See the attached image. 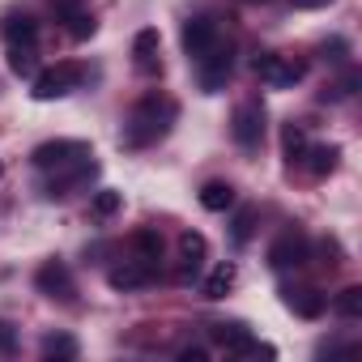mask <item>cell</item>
Returning a JSON list of instances; mask_svg holds the SVG:
<instances>
[{"label": "cell", "instance_id": "cell-13", "mask_svg": "<svg viewBox=\"0 0 362 362\" xmlns=\"http://www.w3.org/2000/svg\"><path fill=\"white\" fill-rule=\"evenodd\" d=\"M205 256H209L205 235H197V230H184V235H179V281L197 277L201 264H205Z\"/></svg>", "mask_w": 362, "mask_h": 362}, {"label": "cell", "instance_id": "cell-26", "mask_svg": "<svg viewBox=\"0 0 362 362\" xmlns=\"http://www.w3.org/2000/svg\"><path fill=\"white\" fill-rule=\"evenodd\" d=\"M132 247H136L145 260H158V256H162V239H158V230H136V235H132Z\"/></svg>", "mask_w": 362, "mask_h": 362}, {"label": "cell", "instance_id": "cell-20", "mask_svg": "<svg viewBox=\"0 0 362 362\" xmlns=\"http://www.w3.org/2000/svg\"><path fill=\"white\" fill-rule=\"evenodd\" d=\"M119 209H124V192H115V188H103V192L90 197V218L94 222H111Z\"/></svg>", "mask_w": 362, "mask_h": 362}, {"label": "cell", "instance_id": "cell-3", "mask_svg": "<svg viewBox=\"0 0 362 362\" xmlns=\"http://www.w3.org/2000/svg\"><path fill=\"white\" fill-rule=\"evenodd\" d=\"M252 69H256V77H260L269 90H290V86H298L303 73H307L303 60H294V56H277V52H260Z\"/></svg>", "mask_w": 362, "mask_h": 362}, {"label": "cell", "instance_id": "cell-29", "mask_svg": "<svg viewBox=\"0 0 362 362\" xmlns=\"http://www.w3.org/2000/svg\"><path fill=\"white\" fill-rule=\"evenodd\" d=\"M179 358H184V362H205L209 354H205L201 345H188V349H179Z\"/></svg>", "mask_w": 362, "mask_h": 362}, {"label": "cell", "instance_id": "cell-11", "mask_svg": "<svg viewBox=\"0 0 362 362\" xmlns=\"http://www.w3.org/2000/svg\"><path fill=\"white\" fill-rule=\"evenodd\" d=\"M184 52H188V60H201L214 43H218V22L214 18H188L184 22Z\"/></svg>", "mask_w": 362, "mask_h": 362}, {"label": "cell", "instance_id": "cell-6", "mask_svg": "<svg viewBox=\"0 0 362 362\" xmlns=\"http://www.w3.org/2000/svg\"><path fill=\"white\" fill-rule=\"evenodd\" d=\"M30 158H35L39 170H60V166H69L77 158H90V145L86 141H43Z\"/></svg>", "mask_w": 362, "mask_h": 362}, {"label": "cell", "instance_id": "cell-10", "mask_svg": "<svg viewBox=\"0 0 362 362\" xmlns=\"http://www.w3.org/2000/svg\"><path fill=\"white\" fill-rule=\"evenodd\" d=\"M35 286H39V294H47V298H73V294H77L73 273H69L64 260H43L39 273H35Z\"/></svg>", "mask_w": 362, "mask_h": 362}, {"label": "cell", "instance_id": "cell-8", "mask_svg": "<svg viewBox=\"0 0 362 362\" xmlns=\"http://www.w3.org/2000/svg\"><path fill=\"white\" fill-rule=\"evenodd\" d=\"M94 175H98V162H94V153H90V158H77V162H69V166H60V170L52 175L47 197H69V192H77L81 184H90Z\"/></svg>", "mask_w": 362, "mask_h": 362}, {"label": "cell", "instance_id": "cell-7", "mask_svg": "<svg viewBox=\"0 0 362 362\" xmlns=\"http://www.w3.org/2000/svg\"><path fill=\"white\" fill-rule=\"evenodd\" d=\"M311 260V243L303 230H286L273 247H269V264L273 269H303Z\"/></svg>", "mask_w": 362, "mask_h": 362}, {"label": "cell", "instance_id": "cell-19", "mask_svg": "<svg viewBox=\"0 0 362 362\" xmlns=\"http://www.w3.org/2000/svg\"><path fill=\"white\" fill-rule=\"evenodd\" d=\"M0 35H5V43H35L39 39V22L30 13H9L5 22H0Z\"/></svg>", "mask_w": 362, "mask_h": 362}, {"label": "cell", "instance_id": "cell-15", "mask_svg": "<svg viewBox=\"0 0 362 362\" xmlns=\"http://www.w3.org/2000/svg\"><path fill=\"white\" fill-rule=\"evenodd\" d=\"M235 281H239V269H235L230 260H222V264H214V269L205 273V281H201V294L218 303V298H226V294L235 290Z\"/></svg>", "mask_w": 362, "mask_h": 362}, {"label": "cell", "instance_id": "cell-23", "mask_svg": "<svg viewBox=\"0 0 362 362\" xmlns=\"http://www.w3.org/2000/svg\"><path fill=\"white\" fill-rule=\"evenodd\" d=\"M281 145H286V158H290V162H298V158L307 153V128L290 119V124L281 128Z\"/></svg>", "mask_w": 362, "mask_h": 362}, {"label": "cell", "instance_id": "cell-27", "mask_svg": "<svg viewBox=\"0 0 362 362\" xmlns=\"http://www.w3.org/2000/svg\"><path fill=\"white\" fill-rule=\"evenodd\" d=\"M252 226H256V209L247 205V209H239V214H235V226H230L235 243H247V239H252Z\"/></svg>", "mask_w": 362, "mask_h": 362}, {"label": "cell", "instance_id": "cell-5", "mask_svg": "<svg viewBox=\"0 0 362 362\" xmlns=\"http://www.w3.org/2000/svg\"><path fill=\"white\" fill-rule=\"evenodd\" d=\"M230 136H235V145H243V149H256V145H260V136H264V103H260V98H247V103L235 107V115H230Z\"/></svg>", "mask_w": 362, "mask_h": 362}, {"label": "cell", "instance_id": "cell-14", "mask_svg": "<svg viewBox=\"0 0 362 362\" xmlns=\"http://www.w3.org/2000/svg\"><path fill=\"white\" fill-rule=\"evenodd\" d=\"M214 341L226 349V354H235V358H243L247 349H252V341H256V332L247 328V324H214Z\"/></svg>", "mask_w": 362, "mask_h": 362}, {"label": "cell", "instance_id": "cell-28", "mask_svg": "<svg viewBox=\"0 0 362 362\" xmlns=\"http://www.w3.org/2000/svg\"><path fill=\"white\" fill-rule=\"evenodd\" d=\"M13 345H18V332H13V324H5V320H0V354H13Z\"/></svg>", "mask_w": 362, "mask_h": 362}, {"label": "cell", "instance_id": "cell-9", "mask_svg": "<svg viewBox=\"0 0 362 362\" xmlns=\"http://www.w3.org/2000/svg\"><path fill=\"white\" fill-rule=\"evenodd\" d=\"M153 273H158V260H145V256H136V260H124V264H115L111 273H107V281H111V290H141V286H149L153 281Z\"/></svg>", "mask_w": 362, "mask_h": 362}, {"label": "cell", "instance_id": "cell-25", "mask_svg": "<svg viewBox=\"0 0 362 362\" xmlns=\"http://www.w3.org/2000/svg\"><path fill=\"white\" fill-rule=\"evenodd\" d=\"M43 358H77V341L69 332H52L43 337Z\"/></svg>", "mask_w": 362, "mask_h": 362}, {"label": "cell", "instance_id": "cell-30", "mask_svg": "<svg viewBox=\"0 0 362 362\" xmlns=\"http://www.w3.org/2000/svg\"><path fill=\"white\" fill-rule=\"evenodd\" d=\"M324 5H332V0H294V9H324Z\"/></svg>", "mask_w": 362, "mask_h": 362}, {"label": "cell", "instance_id": "cell-16", "mask_svg": "<svg viewBox=\"0 0 362 362\" xmlns=\"http://www.w3.org/2000/svg\"><path fill=\"white\" fill-rule=\"evenodd\" d=\"M286 307H290L294 315H303V320H320L324 307H328V298H324L315 286H303V290H286Z\"/></svg>", "mask_w": 362, "mask_h": 362}, {"label": "cell", "instance_id": "cell-24", "mask_svg": "<svg viewBox=\"0 0 362 362\" xmlns=\"http://www.w3.org/2000/svg\"><path fill=\"white\" fill-rule=\"evenodd\" d=\"M332 307H337V315L358 320V315H362V286H345V290L332 298Z\"/></svg>", "mask_w": 362, "mask_h": 362}, {"label": "cell", "instance_id": "cell-22", "mask_svg": "<svg viewBox=\"0 0 362 362\" xmlns=\"http://www.w3.org/2000/svg\"><path fill=\"white\" fill-rule=\"evenodd\" d=\"M9 69L18 77H35L39 73V52L35 43H9Z\"/></svg>", "mask_w": 362, "mask_h": 362}, {"label": "cell", "instance_id": "cell-2", "mask_svg": "<svg viewBox=\"0 0 362 362\" xmlns=\"http://www.w3.org/2000/svg\"><path fill=\"white\" fill-rule=\"evenodd\" d=\"M81 81H86V69H81L77 60H60V64H52V69H43V73L30 77V94H35L39 103H52V98L73 94Z\"/></svg>", "mask_w": 362, "mask_h": 362}, {"label": "cell", "instance_id": "cell-31", "mask_svg": "<svg viewBox=\"0 0 362 362\" xmlns=\"http://www.w3.org/2000/svg\"><path fill=\"white\" fill-rule=\"evenodd\" d=\"M0 175H5V162H0Z\"/></svg>", "mask_w": 362, "mask_h": 362}, {"label": "cell", "instance_id": "cell-1", "mask_svg": "<svg viewBox=\"0 0 362 362\" xmlns=\"http://www.w3.org/2000/svg\"><path fill=\"white\" fill-rule=\"evenodd\" d=\"M175 115H179L175 98H166V94H145V98L128 111L124 132H119V145H124V149H145V145L162 141V136L170 132Z\"/></svg>", "mask_w": 362, "mask_h": 362}, {"label": "cell", "instance_id": "cell-17", "mask_svg": "<svg viewBox=\"0 0 362 362\" xmlns=\"http://www.w3.org/2000/svg\"><path fill=\"white\" fill-rule=\"evenodd\" d=\"M56 9H60V18H64V26H69V35H73V39H90V35L98 30L94 13H90V9H81L77 0H56Z\"/></svg>", "mask_w": 362, "mask_h": 362}, {"label": "cell", "instance_id": "cell-18", "mask_svg": "<svg viewBox=\"0 0 362 362\" xmlns=\"http://www.w3.org/2000/svg\"><path fill=\"white\" fill-rule=\"evenodd\" d=\"M303 158H307V170L315 179H324V175H332L341 166V145H307Z\"/></svg>", "mask_w": 362, "mask_h": 362}, {"label": "cell", "instance_id": "cell-4", "mask_svg": "<svg viewBox=\"0 0 362 362\" xmlns=\"http://www.w3.org/2000/svg\"><path fill=\"white\" fill-rule=\"evenodd\" d=\"M230 73H235V52H230V43H214L201 60H197V77H201V90L205 94H218V90H226V81H230Z\"/></svg>", "mask_w": 362, "mask_h": 362}, {"label": "cell", "instance_id": "cell-12", "mask_svg": "<svg viewBox=\"0 0 362 362\" xmlns=\"http://www.w3.org/2000/svg\"><path fill=\"white\" fill-rule=\"evenodd\" d=\"M158 52H162V39H158L153 26H145V30L132 39V64H136L145 77H158V73H162V56H158Z\"/></svg>", "mask_w": 362, "mask_h": 362}, {"label": "cell", "instance_id": "cell-21", "mask_svg": "<svg viewBox=\"0 0 362 362\" xmlns=\"http://www.w3.org/2000/svg\"><path fill=\"white\" fill-rule=\"evenodd\" d=\"M201 205H205L209 214H226V209L235 205V188H230V184H222V179H214V184H205V188H201Z\"/></svg>", "mask_w": 362, "mask_h": 362}]
</instances>
